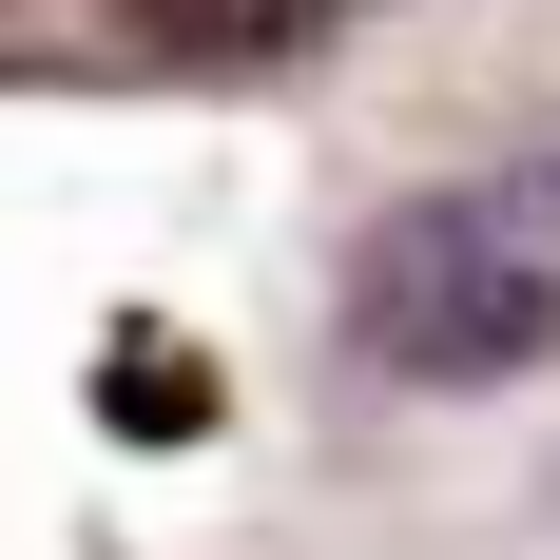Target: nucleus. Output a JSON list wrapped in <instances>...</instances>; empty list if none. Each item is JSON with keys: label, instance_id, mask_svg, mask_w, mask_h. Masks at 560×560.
<instances>
[{"label": "nucleus", "instance_id": "f257e3e1", "mask_svg": "<svg viewBox=\"0 0 560 560\" xmlns=\"http://www.w3.org/2000/svg\"><path fill=\"white\" fill-rule=\"evenodd\" d=\"M348 348L406 368V387H503V368H541L560 348V155L406 194L348 252Z\"/></svg>", "mask_w": 560, "mask_h": 560}, {"label": "nucleus", "instance_id": "7ed1b4c3", "mask_svg": "<svg viewBox=\"0 0 560 560\" xmlns=\"http://www.w3.org/2000/svg\"><path fill=\"white\" fill-rule=\"evenodd\" d=\"M252 20H310V0H252Z\"/></svg>", "mask_w": 560, "mask_h": 560}, {"label": "nucleus", "instance_id": "f03ea898", "mask_svg": "<svg viewBox=\"0 0 560 560\" xmlns=\"http://www.w3.org/2000/svg\"><path fill=\"white\" fill-rule=\"evenodd\" d=\"M194 406H213V368H194V348H174V329H116V425H136V445H174Z\"/></svg>", "mask_w": 560, "mask_h": 560}]
</instances>
